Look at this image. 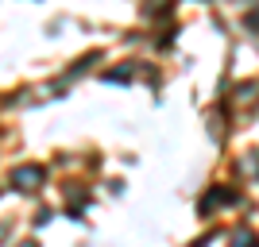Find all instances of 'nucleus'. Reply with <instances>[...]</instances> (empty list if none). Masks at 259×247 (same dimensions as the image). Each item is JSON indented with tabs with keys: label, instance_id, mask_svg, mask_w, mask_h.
<instances>
[{
	"label": "nucleus",
	"instance_id": "nucleus-5",
	"mask_svg": "<svg viewBox=\"0 0 259 247\" xmlns=\"http://www.w3.org/2000/svg\"><path fill=\"white\" fill-rule=\"evenodd\" d=\"M54 220V209H39V213H35V228H47Z\"/></svg>",
	"mask_w": 259,
	"mask_h": 247
},
{
	"label": "nucleus",
	"instance_id": "nucleus-4",
	"mask_svg": "<svg viewBox=\"0 0 259 247\" xmlns=\"http://www.w3.org/2000/svg\"><path fill=\"white\" fill-rule=\"evenodd\" d=\"M105 81H116V85H124V81H132V66H120V70H112V74H105Z\"/></svg>",
	"mask_w": 259,
	"mask_h": 247
},
{
	"label": "nucleus",
	"instance_id": "nucleus-7",
	"mask_svg": "<svg viewBox=\"0 0 259 247\" xmlns=\"http://www.w3.org/2000/svg\"><path fill=\"white\" fill-rule=\"evenodd\" d=\"M20 247H39V243H35V239H27V243H20Z\"/></svg>",
	"mask_w": 259,
	"mask_h": 247
},
{
	"label": "nucleus",
	"instance_id": "nucleus-1",
	"mask_svg": "<svg viewBox=\"0 0 259 247\" xmlns=\"http://www.w3.org/2000/svg\"><path fill=\"white\" fill-rule=\"evenodd\" d=\"M43 182H47V170H43V166H16V170H12V185L23 189V193L39 189Z\"/></svg>",
	"mask_w": 259,
	"mask_h": 247
},
{
	"label": "nucleus",
	"instance_id": "nucleus-3",
	"mask_svg": "<svg viewBox=\"0 0 259 247\" xmlns=\"http://www.w3.org/2000/svg\"><path fill=\"white\" fill-rule=\"evenodd\" d=\"M232 247H259V236L251 228H240L236 236H232Z\"/></svg>",
	"mask_w": 259,
	"mask_h": 247
},
{
	"label": "nucleus",
	"instance_id": "nucleus-6",
	"mask_svg": "<svg viewBox=\"0 0 259 247\" xmlns=\"http://www.w3.org/2000/svg\"><path fill=\"white\" fill-rule=\"evenodd\" d=\"M244 23H248L251 31H259V8H255V12H248V20H244Z\"/></svg>",
	"mask_w": 259,
	"mask_h": 247
},
{
	"label": "nucleus",
	"instance_id": "nucleus-2",
	"mask_svg": "<svg viewBox=\"0 0 259 247\" xmlns=\"http://www.w3.org/2000/svg\"><path fill=\"white\" fill-rule=\"evenodd\" d=\"M236 201H240V197L232 193L228 185H213V189H209V197L201 201V213H213V209H221V205H236Z\"/></svg>",
	"mask_w": 259,
	"mask_h": 247
}]
</instances>
